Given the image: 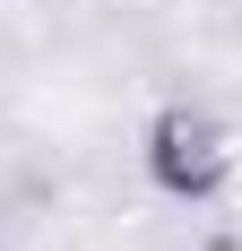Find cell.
I'll return each instance as SVG.
<instances>
[{"mask_svg":"<svg viewBox=\"0 0 242 251\" xmlns=\"http://www.w3.org/2000/svg\"><path fill=\"white\" fill-rule=\"evenodd\" d=\"M147 182L165 191V200H217L225 182H234V165H242V139H234V122H225L208 96H173L156 122H147Z\"/></svg>","mask_w":242,"mask_h":251,"instance_id":"cell-1","label":"cell"},{"mask_svg":"<svg viewBox=\"0 0 242 251\" xmlns=\"http://www.w3.org/2000/svg\"><path fill=\"white\" fill-rule=\"evenodd\" d=\"M0 9H35V0H0Z\"/></svg>","mask_w":242,"mask_h":251,"instance_id":"cell-2","label":"cell"},{"mask_svg":"<svg viewBox=\"0 0 242 251\" xmlns=\"http://www.w3.org/2000/svg\"><path fill=\"white\" fill-rule=\"evenodd\" d=\"M0 251H9V243H0Z\"/></svg>","mask_w":242,"mask_h":251,"instance_id":"cell-3","label":"cell"}]
</instances>
